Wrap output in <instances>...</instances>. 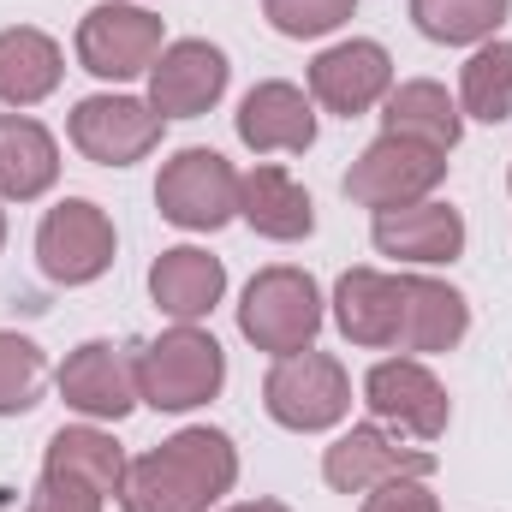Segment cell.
I'll use <instances>...</instances> for the list:
<instances>
[{
    "mask_svg": "<svg viewBox=\"0 0 512 512\" xmlns=\"http://www.w3.org/2000/svg\"><path fill=\"white\" fill-rule=\"evenodd\" d=\"M239 483V453L221 429H179L126 465V512H209Z\"/></svg>",
    "mask_w": 512,
    "mask_h": 512,
    "instance_id": "6da1fadb",
    "label": "cell"
},
{
    "mask_svg": "<svg viewBox=\"0 0 512 512\" xmlns=\"http://www.w3.org/2000/svg\"><path fill=\"white\" fill-rule=\"evenodd\" d=\"M227 382V352L215 346V334L179 322L173 334L149 340L137 352V399L155 411H191L209 405Z\"/></svg>",
    "mask_w": 512,
    "mask_h": 512,
    "instance_id": "7a4b0ae2",
    "label": "cell"
},
{
    "mask_svg": "<svg viewBox=\"0 0 512 512\" xmlns=\"http://www.w3.org/2000/svg\"><path fill=\"white\" fill-rule=\"evenodd\" d=\"M239 334L251 340L256 352H274V358H292V352H310V340L322 334V292L304 268H262L251 286H245V304H239Z\"/></svg>",
    "mask_w": 512,
    "mask_h": 512,
    "instance_id": "3957f363",
    "label": "cell"
},
{
    "mask_svg": "<svg viewBox=\"0 0 512 512\" xmlns=\"http://www.w3.org/2000/svg\"><path fill=\"white\" fill-rule=\"evenodd\" d=\"M262 405H268V417L280 429L316 435V429H334L352 411V382H346L340 358H328V352H292V358H280L268 370Z\"/></svg>",
    "mask_w": 512,
    "mask_h": 512,
    "instance_id": "277c9868",
    "label": "cell"
},
{
    "mask_svg": "<svg viewBox=\"0 0 512 512\" xmlns=\"http://www.w3.org/2000/svg\"><path fill=\"white\" fill-rule=\"evenodd\" d=\"M155 203H161V215L173 227L215 233V227H227L239 215V173L215 149H179L155 179Z\"/></svg>",
    "mask_w": 512,
    "mask_h": 512,
    "instance_id": "5b68a950",
    "label": "cell"
},
{
    "mask_svg": "<svg viewBox=\"0 0 512 512\" xmlns=\"http://www.w3.org/2000/svg\"><path fill=\"white\" fill-rule=\"evenodd\" d=\"M447 179V161H441V149H429V143H411V137H376L358 161H352V173H346V197L352 203H364V209H405V203H423L435 185Z\"/></svg>",
    "mask_w": 512,
    "mask_h": 512,
    "instance_id": "8992f818",
    "label": "cell"
},
{
    "mask_svg": "<svg viewBox=\"0 0 512 512\" xmlns=\"http://www.w3.org/2000/svg\"><path fill=\"white\" fill-rule=\"evenodd\" d=\"M364 399H370V411H376V423H382L387 435L417 441V447L441 441V429L453 417L447 387L435 382L417 358H387V364H376L364 376Z\"/></svg>",
    "mask_w": 512,
    "mask_h": 512,
    "instance_id": "52a82bcc",
    "label": "cell"
},
{
    "mask_svg": "<svg viewBox=\"0 0 512 512\" xmlns=\"http://www.w3.org/2000/svg\"><path fill=\"white\" fill-rule=\"evenodd\" d=\"M36 262L48 280L60 286H90L108 274L114 262V221L90 203V197H66L60 209H48V221L36 227Z\"/></svg>",
    "mask_w": 512,
    "mask_h": 512,
    "instance_id": "ba28073f",
    "label": "cell"
},
{
    "mask_svg": "<svg viewBox=\"0 0 512 512\" xmlns=\"http://www.w3.org/2000/svg\"><path fill=\"white\" fill-rule=\"evenodd\" d=\"M78 60H84V72L114 78V84L149 72L161 60V18L143 6H126V0L90 6L78 24Z\"/></svg>",
    "mask_w": 512,
    "mask_h": 512,
    "instance_id": "9c48e42d",
    "label": "cell"
},
{
    "mask_svg": "<svg viewBox=\"0 0 512 512\" xmlns=\"http://www.w3.org/2000/svg\"><path fill=\"white\" fill-rule=\"evenodd\" d=\"M322 477L340 495H364V489H376L387 477H435V453L417 447V441L387 435L382 423H358L322 453Z\"/></svg>",
    "mask_w": 512,
    "mask_h": 512,
    "instance_id": "30bf717a",
    "label": "cell"
},
{
    "mask_svg": "<svg viewBox=\"0 0 512 512\" xmlns=\"http://www.w3.org/2000/svg\"><path fill=\"white\" fill-rule=\"evenodd\" d=\"M227 72L233 66H227V54L215 42H203V36L173 42L149 66V108L161 120H197V114H209L227 96Z\"/></svg>",
    "mask_w": 512,
    "mask_h": 512,
    "instance_id": "8fae6325",
    "label": "cell"
},
{
    "mask_svg": "<svg viewBox=\"0 0 512 512\" xmlns=\"http://www.w3.org/2000/svg\"><path fill=\"white\" fill-rule=\"evenodd\" d=\"M72 143L96 167H131L161 143V114L137 96H84L72 108Z\"/></svg>",
    "mask_w": 512,
    "mask_h": 512,
    "instance_id": "7c38bea8",
    "label": "cell"
},
{
    "mask_svg": "<svg viewBox=\"0 0 512 512\" xmlns=\"http://www.w3.org/2000/svg\"><path fill=\"white\" fill-rule=\"evenodd\" d=\"M387 90H393V60H387L382 42L352 36V42H334V48H322V54L310 60V96H316L328 114L358 120V114H370L376 102H387Z\"/></svg>",
    "mask_w": 512,
    "mask_h": 512,
    "instance_id": "4fadbf2b",
    "label": "cell"
},
{
    "mask_svg": "<svg viewBox=\"0 0 512 512\" xmlns=\"http://www.w3.org/2000/svg\"><path fill=\"white\" fill-rule=\"evenodd\" d=\"M60 399L96 423H120L137 405V358L114 340H84L66 364H60Z\"/></svg>",
    "mask_w": 512,
    "mask_h": 512,
    "instance_id": "5bb4252c",
    "label": "cell"
},
{
    "mask_svg": "<svg viewBox=\"0 0 512 512\" xmlns=\"http://www.w3.org/2000/svg\"><path fill=\"white\" fill-rule=\"evenodd\" d=\"M399 310H405V274L346 268L334 286V322L352 346H399Z\"/></svg>",
    "mask_w": 512,
    "mask_h": 512,
    "instance_id": "9a60e30c",
    "label": "cell"
},
{
    "mask_svg": "<svg viewBox=\"0 0 512 512\" xmlns=\"http://www.w3.org/2000/svg\"><path fill=\"white\" fill-rule=\"evenodd\" d=\"M376 251L399 262H453L465 251V215L453 203H405L376 215Z\"/></svg>",
    "mask_w": 512,
    "mask_h": 512,
    "instance_id": "2e32d148",
    "label": "cell"
},
{
    "mask_svg": "<svg viewBox=\"0 0 512 512\" xmlns=\"http://www.w3.org/2000/svg\"><path fill=\"white\" fill-rule=\"evenodd\" d=\"M239 137L251 143L256 155H274V149H310L316 143V108L298 84H256L251 96L239 102Z\"/></svg>",
    "mask_w": 512,
    "mask_h": 512,
    "instance_id": "e0dca14e",
    "label": "cell"
},
{
    "mask_svg": "<svg viewBox=\"0 0 512 512\" xmlns=\"http://www.w3.org/2000/svg\"><path fill=\"white\" fill-rule=\"evenodd\" d=\"M227 292V268L221 256L197 251V245H179V251H161L149 268V298L173 316V322H197L221 304Z\"/></svg>",
    "mask_w": 512,
    "mask_h": 512,
    "instance_id": "ac0fdd59",
    "label": "cell"
},
{
    "mask_svg": "<svg viewBox=\"0 0 512 512\" xmlns=\"http://www.w3.org/2000/svg\"><path fill=\"white\" fill-rule=\"evenodd\" d=\"M471 328V304L423 274H405V310H399V352H453Z\"/></svg>",
    "mask_w": 512,
    "mask_h": 512,
    "instance_id": "d6986e66",
    "label": "cell"
},
{
    "mask_svg": "<svg viewBox=\"0 0 512 512\" xmlns=\"http://www.w3.org/2000/svg\"><path fill=\"white\" fill-rule=\"evenodd\" d=\"M239 215L251 221L262 239H310V227H316V209H310V191L292 179V173H280V167H251L245 179H239Z\"/></svg>",
    "mask_w": 512,
    "mask_h": 512,
    "instance_id": "ffe728a7",
    "label": "cell"
},
{
    "mask_svg": "<svg viewBox=\"0 0 512 512\" xmlns=\"http://www.w3.org/2000/svg\"><path fill=\"white\" fill-rule=\"evenodd\" d=\"M60 179V149L30 114H0V197L36 203Z\"/></svg>",
    "mask_w": 512,
    "mask_h": 512,
    "instance_id": "44dd1931",
    "label": "cell"
},
{
    "mask_svg": "<svg viewBox=\"0 0 512 512\" xmlns=\"http://www.w3.org/2000/svg\"><path fill=\"white\" fill-rule=\"evenodd\" d=\"M60 42L30 30V24H12L0 30V102L6 108H36L42 96L60 90Z\"/></svg>",
    "mask_w": 512,
    "mask_h": 512,
    "instance_id": "7402d4cb",
    "label": "cell"
},
{
    "mask_svg": "<svg viewBox=\"0 0 512 512\" xmlns=\"http://www.w3.org/2000/svg\"><path fill=\"white\" fill-rule=\"evenodd\" d=\"M387 137H411V143H429V149H453L459 143V108H453V96L441 90V84H429V78H411V84H393L387 90Z\"/></svg>",
    "mask_w": 512,
    "mask_h": 512,
    "instance_id": "603a6c76",
    "label": "cell"
},
{
    "mask_svg": "<svg viewBox=\"0 0 512 512\" xmlns=\"http://www.w3.org/2000/svg\"><path fill=\"white\" fill-rule=\"evenodd\" d=\"M42 471L72 477V483L96 489L102 501L126 489V453H120V441H114V435H102V429H60V435L48 441Z\"/></svg>",
    "mask_w": 512,
    "mask_h": 512,
    "instance_id": "cb8c5ba5",
    "label": "cell"
},
{
    "mask_svg": "<svg viewBox=\"0 0 512 512\" xmlns=\"http://www.w3.org/2000/svg\"><path fill=\"white\" fill-rule=\"evenodd\" d=\"M512 0H411V18L429 42H447V48H465V42H483L501 30Z\"/></svg>",
    "mask_w": 512,
    "mask_h": 512,
    "instance_id": "d4e9b609",
    "label": "cell"
},
{
    "mask_svg": "<svg viewBox=\"0 0 512 512\" xmlns=\"http://www.w3.org/2000/svg\"><path fill=\"white\" fill-rule=\"evenodd\" d=\"M465 114L483 120V126H501L512 120V42H483L471 60H465Z\"/></svg>",
    "mask_w": 512,
    "mask_h": 512,
    "instance_id": "484cf974",
    "label": "cell"
},
{
    "mask_svg": "<svg viewBox=\"0 0 512 512\" xmlns=\"http://www.w3.org/2000/svg\"><path fill=\"white\" fill-rule=\"evenodd\" d=\"M42 382H48V358H42V346L24 340V334H6V328H0V417L30 411L36 393H42Z\"/></svg>",
    "mask_w": 512,
    "mask_h": 512,
    "instance_id": "4316f807",
    "label": "cell"
},
{
    "mask_svg": "<svg viewBox=\"0 0 512 512\" xmlns=\"http://www.w3.org/2000/svg\"><path fill=\"white\" fill-rule=\"evenodd\" d=\"M262 6H268V24H274L280 36H298V42H304V36L340 30L358 0H262Z\"/></svg>",
    "mask_w": 512,
    "mask_h": 512,
    "instance_id": "83f0119b",
    "label": "cell"
},
{
    "mask_svg": "<svg viewBox=\"0 0 512 512\" xmlns=\"http://www.w3.org/2000/svg\"><path fill=\"white\" fill-rule=\"evenodd\" d=\"M24 512H102V495L84 489V483H72V477L42 471V483H36V495H30Z\"/></svg>",
    "mask_w": 512,
    "mask_h": 512,
    "instance_id": "f1b7e54d",
    "label": "cell"
},
{
    "mask_svg": "<svg viewBox=\"0 0 512 512\" xmlns=\"http://www.w3.org/2000/svg\"><path fill=\"white\" fill-rule=\"evenodd\" d=\"M364 512H441V501L429 495V483H423V477H387V483L370 489Z\"/></svg>",
    "mask_w": 512,
    "mask_h": 512,
    "instance_id": "f546056e",
    "label": "cell"
},
{
    "mask_svg": "<svg viewBox=\"0 0 512 512\" xmlns=\"http://www.w3.org/2000/svg\"><path fill=\"white\" fill-rule=\"evenodd\" d=\"M233 512H286L280 501H245V507H233Z\"/></svg>",
    "mask_w": 512,
    "mask_h": 512,
    "instance_id": "4dcf8cb0",
    "label": "cell"
},
{
    "mask_svg": "<svg viewBox=\"0 0 512 512\" xmlns=\"http://www.w3.org/2000/svg\"><path fill=\"white\" fill-rule=\"evenodd\" d=\"M0 245H6V215H0Z\"/></svg>",
    "mask_w": 512,
    "mask_h": 512,
    "instance_id": "1f68e13d",
    "label": "cell"
}]
</instances>
